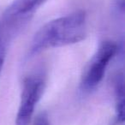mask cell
<instances>
[{"label":"cell","mask_w":125,"mask_h":125,"mask_svg":"<svg viewBox=\"0 0 125 125\" xmlns=\"http://www.w3.org/2000/svg\"><path fill=\"white\" fill-rule=\"evenodd\" d=\"M117 52V45L111 40L103 41L87 62L81 77L80 90L84 94L92 92L101 83L111 61Z\"/></svg>","instance_id":"cell-2"},{"label":"cell","mask_w":125,"mask_h":125,"mask_svg":"<svg viewBox=\"0 0 125 125\" xmlns=\"http://www.w3.org/2000/svg\"><path fill=\"white\" fill-rule=\"evenodd\" d=\"M115 110L118 123H123L125 119L124 107V78L123 74H118L114 82Z\"/></svg>","instance_id":"cell-5"},{"label":"cell","mask_w":125,"mask_h":125,"mask_svg":"<svg viewBox=\"0 0 125 125\" xmlns=\"http://www.w3.org/2000/svg\"><path fill=\"white\" fill-rule=\"evenodd\" d=\"M33 125H51L47 113L45 111L39 113L33 120Z\"/></svg>","instance_id":"cell-7"},{"label":"cell","mask_w":125,"mask_h":125,"mask_svg":"<svg viewBox=\"0 0 125 125\" xmlns=\"http://www.w3.org/2000/svg\"><path fill=\"white\" fill-rule=\"evenodd\" d=\"M87 33V15L75 11L46 22L33 36L28 57H34L48 49L74 45L82 41Z\"/></svg>","instance_id":"cell-1"},{"label":"cell","mask_w":125,"mask_h":125,"mask_svg":"<svg viewBox=\"0 0 125 125\" xmlns=\"http://www.w3.org/2000/svg\"><path fill=\"white\" fill-rule=\"evenodd\" d=\"M115 2H116V7H117L122 12H123V10H124V0H116Z\"/></svg>","instance_id":"cell-8"},{"label":"cell","mask_w":125,"mask_h":125,"mask_svg":"<svg viewBox=\"0 0 125 125\" xmlns=\"http://www.w3.org/2000/svg\"><path fill=\"white\" fill-rule=\"evenodd\" d=\"M45 75L36 72L24 78L15 125H29L45 88Z\"/></svg>","instance_id":"cell-3"},{"label":"cell","mask_w":125,"mask_h":125,"mask_svg":"<svg viewBox=\"0 0 125 125\" xmlns=\"http://www.w3.org/2000/svg\"><path fill=\"white\" fill-rule=\"evenodd\" d=\"M6 38L0 32V73L2 71L6 56Z\"/></svg>","instance_id":"cell-6"},{"label":"cell","mask_w":125,"mask_h":125,"mask_svg":"<svg viewBox=\"0 0 125 125\" xmlns=\"http://www.w3.org/2000/svg\"><path fill=\"white\" fill-rule=\"evenodd\" d=\"M47 0H14L3 14L2 20L0 21V26L8 32V28L15 30V26L18 27L28 21L30 16L45 4Z\"/></svg>","instance_id":"cell-4"}]
</instances>
